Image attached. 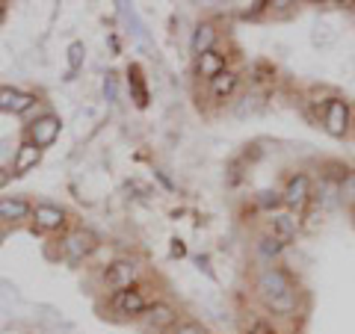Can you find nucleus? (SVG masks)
<instances>
[{
    "instance_id": "1",
    "label": "nucleus",
    "mask_w": 355,
    "mask_h": 334,
    "mask_svg": "<svg viewBox=\"0 0 355 334\" xmlns=\"http://www.w3.org/2000/svg\"><path fill=\"white\" fill-rule=\"evenodd\" d=\"M258 296L272 314H279V317H293L296 314V302H299L296 287L291 281V275L275 270V266H270V270H263L258 275Z\"/></svg>"
},
{
    "instance_id": "2",
    "label": "nucleus",
    "mask_w": 355,
    "mask_h": 334,
    "mask_svg": "<svg viewBox=\"0 0 355 334\" xmlns=\"http://www.w3.org/2000/svg\"><path fill=\"white\" fill-rule=\"evenodd\" d=\"M139 275H142L139 261H133V258H116L113 263L104 266L101 281H104L107 290L119 293V290H128V287H137Z\"/></svg>"
},
{
    "instance_id": "3",
    "label": "nucleus",
    "mask_w": 355,
    "mask_h": 334,
    "mask_svg": "<svg viewBox=\"0 0 355 334\" xmlns=\"http://www.w3.org/2000/svg\"><path fill=\"white\" fill-rule=\"evenodd\" d=\"M148 296L142 293V287H128V290H119L110 296V308L116 310L119 317H128V319H142L148 310Z\"/></svg>"
},
{
    "instance_id": "4",
    "label": "nucleus",
    "mask_w": 355,
    "mask_h": 334,
    "mask_svg": "<svg viewBox=\"0 0 355 334\" xmlns=\"http://www.w3.org/2000/svg\"><path fill=\"white\" fill-rule=\"evenodd\" d=\"M95 249H98V237H95L92 231H86V228H74V231H69V234L62 237V254H65V258H69L71 263L86 261Z\"/></svg>"
},
{
    "instance_id": "5",
    "label": "nucleus",
    "mask_w": 355,
    "mask_h": 334,
    "mask_svg": "<svg viewBox=\"0 0 355 334\" xmlns=\"http://www.w3.org/2000/svg\"><path fill=\"white\" fill-rule=\"evenodd\" d=\"M323 128L331 133V137H347L349 130V104L340 101V98H329L323 104Z\"/></svg>"
},
{
    "instance_id": "6",
    "label": "nucleus",
    "mask_w": 355,
    "mask_h": 334,
    "mask_svg": "<svg viewBox=\"0 0 355 334\" xmlns=\"http://www.w3.org/2000/svg\"><path fill=\"white\" fill-rule=\"evenodd\" d=\"M33 222H36L39 231L53 234V231H62L65 228L69 213H65V207L53 204V202H39V204H33Z\"/></svg>"
},
{
    "instance_id": "7",
    "label": "nucleus",
    "mask_w": 355,
    "mask_h": 334,
    "mask_svg": "<svg viewBox=\"0 0 355 334\" xmlns=\"http://www.w3.org/2000/svg\"><path fill=\"white\" fill-rule=\"evenodd\" d=\"M60 130H62V121L53 113H44L30 125V142H36V146L44 151V148H51L53 142H57Z\"/></svg>"
},
{
    "instance_id": "8",
    "label": "nucleus",
    "mask_w": 355,
    "mask_h": 334,
    "mask_svg": "<svg viewBox=\"0 0 355 334\" xmlns=\"http://www.w3.org/2000/svg\"><path fill=\"white\" fill-rule=\"evenodd\" d=\"M36 107V95L24 92V89H15V86H3L0 89V109L3 113H12V116H24Z\"/></svg>"
},
{
    "instance_id": "9",
    "label": "nucleus",
    "mask_w": 355,
    "mask_h": 334,
    "mask_svg": "<svg viewBox=\"0 0 355 334\" xmlns=\"http://www.w3.org/2000/svg\"><path fill=\"white\" fill-rule=\"evenodd\" d=\"M142 322H146L148 331H169L178 326V310L169 302H151Z\"/></svg>"
},
{
    "instance_id": "10",
    "label": "nucleus",
    "mask_w": 355,
    "mask_h": 334,
    "mask_svg": "<svg viewBox=\"0 0 355 334\" xmlns=\"http://www.w3.org/2000/svg\"><path fill=\"white\" fill-rule=\"evenodd\" d=\"M24 219H33V204L24 195H3L0 198V222L3 225H18Z\"/></svg>"
},
{
    "instance_id": "11",
    "label": "nucleus",
    "mask_w": 355,
    "mask_h": 334,
    "mask_svg": "<svg viewBox=\"0 0 355 334\" xmlns=\"http://www.w3.org/2000/svg\"><path fill=\"white\" fill-rule=\"evenodd\" d=\"M311 198V177L308 175H293L291 181H287L284 193H282V202L293 210H302Z\"/></svg>"
},
{
    "instance_id": "12",
    "label": "nucleus",
    "mask_w": 355,
    "mask_h": 334,
    "mask_svg": "<svg viewBox=\"0 0 355 334\" xmlns=\"http://www.w3.org/2000/svg\"><path fill=\"white\" fill-rule=\"evenodd\" d=\"M39 160H42V148L36 146V142L24 139V142H21V146H18V151H15V160H12V175H27L30 169H36Z\"/></svg>"
},
{
    "instance_id": "13",
    "label": "nucleus",
    "mask_w": 355,
    "mask_h": 334,
    "mask_svg": "<svg viewBox=\"0 0 355 334\" xmlns=\"http://www.w3.org/2000/svg\"><path fill=\"white\" fill-rule=\"evenodd\" d=\"M216 39H219L216 27L210 24V21H205V24H198V27L193 30L190 48H193L196 57H202V53H207V51H216Z\"/></svg>"
},
{
    "instance_id": "14",
    "label": "nucleus",
    "mask_w": 355,
    "mask_h": 334,
    "mask_svg": "<svg viewBox=\"0 0 355 334\" xmlns=\"http://www.w3.org/2000/svg\"><path fill=\"white\" fill-rule=\"evenodd\" d=\"M237 86H240V74L228 69L210 80V98H214V101H228V98L237 92Z\"/></svg>"
},
{
    "instance_id": "15",
    "label": "nucleus",
    "mask_w": 355,
    "mask_h": 334,
    "mask_svg": "<svg viewBox=\"0 0 355 334\" xmlns=\"http://www.w3.org/2000/svg\"><path fill=\"white\" fill-rule=\"evenodd\" d=\"M270 237L279 240L282 246H287L296 237V219L291 213H272L270 216Z\"/></svg>"
},
{
    "instance_id": "16",
    "label": "nucleus",
    "mask_w": 355,
    "mask_h": 334,
    "mask_svg": "<svg viewBox=\"0 0 355 334\" xmlns=\"http://www.w3.org/2000/svg\"><path fill=\"white\" fill-rule=\"evenodd\" d=\"M196 60H198V74H202L207 83L214 80V77H219L222 71H228L225 69V57H222L219 51H207V53H202V57H196Z\"/></svg>"
},
{
    "instance_id": "17",
    "label": "nucleus",
    "mask_w": 355,
    "mask_h": 334,
    "mask_svg": "<svg viewBox=\"0 0 355 334\" xmlns=\"http://www.w3.org/2000/svg\"><path fill=\"white\" fill-rule=\"evenodd\" d=\"M172 334H210V331L196 319H178V326L172 328Z\"/></svg>"
},
{
    "instance_id": "18",
    "label": "nucleus",
    "mask_w": 355,
    "mask_h": 334,
    "mask_svg": "<svg viewBox=\"0 0 355 334\" xmlns=\"http://www.w3.org/2000/svg\"><path fill=\"white\" fill-rule=\"evenodd\" d=\"M128 77H130V83L137 86V104H139V107H146V86H142V74H139L137 65H133V69L128 71Z\"/></svg>"
},
{
    "instance_id": "19",
    "label": "nucleus",
    "mask_w": 355,
    "mask_h": 334,
    "mask_svg": "<svg viewBox=\"0 0 355 334\" xmlns=\"http://www.w3.org/2000/svg\"><path fill=\"white\" fill-rule=\"evenodd\" d=\"M258 204H261L263 210H270V207L275 210V207L284 204V202H282V193H261V195H258Z\"/></svg>"
},
{
    "instance_id": "20",
    "label": "nucleus",
    "mask_w": 355,
    "mask_h": 334,
    "mask_svg": "<svg viewBox=\"0 0 355 334\" xmlns=\"http://www.w3.org/2000/svg\"><path fill=\"white\" fill-rule=\"evenodd\" d=\"M284 246H282V243L279 240H272V237H263L261 240V252L266 254V258H275V254H279Z\"/></svg>"
},
{
    "instance_id": "21",
    "label": "nucleus",
    "mask_w": 355,
    "mask_h": 334,
    "mask_svg": "<svg viewBox=\"0 0 355 334\" xmlns=\"http://www.w3.org/2000/svg\"><path fill=\"white\" fill-rule=\"evenodd\" d=\"M243 334H275V328L266 319H252V326L243 331Z\"/></svg>"
},
{
    "instance_id": "22",
    "label": "nucleus",
    "mask_w": 355,
    "mask_h": 334,
    "mask_svg": "<svg viewBox=\"0 0 355 334\" xmlns=\"http://www.w3.org/2000/svg\"><path fill=\"white\" fill-rule=\"evenodd\" d=\"M83 53H86V48L80 42H74L71 48H69V65H71V71L77 69V65H80V60H83Z\"/></svg>"
},
{
    "instance_id": "23",
    "label": "nucleus",
    "mask_w": 355,
    "mask_h": 334,
    "mask_svg": "<svg viewBox=\"0 0 355 334\" xmlns=\"http://www.w3.org/2000/svg\"><path fill=\"white\" fill-rule=\"evenodd\" d=\"M340 193H343V195H347V198H355V172H347V175H343Z\"/></svg>"
},
{
    "instance_id": "24",
    "label": "nucleus",
    "mask_w": 355,
    "mask_h": 334,
    "mask_svg": "<svg viewBox=\"0 0 355 334\" xmlns=\"http://www.w3.org/2000/svg\"><path fill=\"white\" fill-rule=\"evenodd\" d=\"M9 181H12V169H3V166H0V189H3Z\"/></svg>"
}]
</instances>
